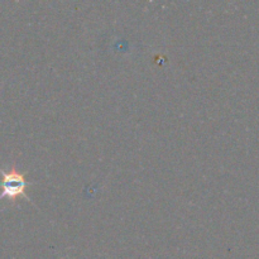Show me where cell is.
<instances>
[{
    "mask_svg": "<svg viewBox=\"0 0 259 259\" xmlns=\"http://www.w3.org/2000/svg\"><path fill=\"white\" fill-rule=\"evenodd\" d=\"M0 175H2V181H0V200L8 199L10 201H15L18 197H24L29 202H32V199L27 195L25 190L29 186V182L25 180V175L18 171L15 166L13 164L12 168L4 171L0 168Z\"/></svg>",
    "mask_w": 259,
    "mask_h": 259,
    "instance_id": "1",
    "label": "cell"
}]
</instances>
